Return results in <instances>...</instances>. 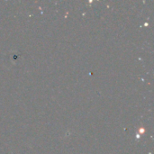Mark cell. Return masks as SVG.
<instances>
[]
</instances>
